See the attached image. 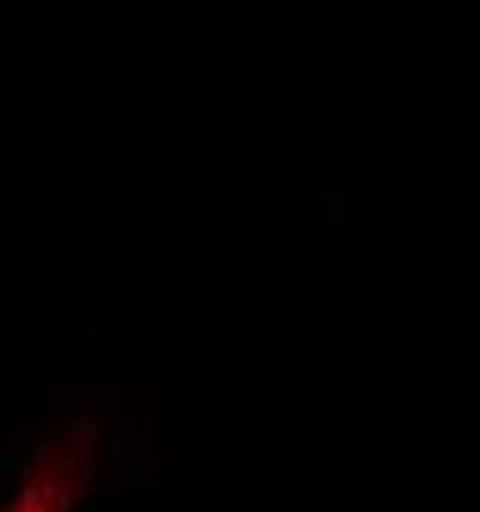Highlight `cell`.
I'll list each match as a JSON object with an SVG mask.
<instances>
[{"label":"cell","mask_w":480,"mask_h":512,"mask_svg":"<svg viewBox=\"0 0 480 512\" xmlns=\"http://www.w3.org/2000/svg\"><path fill=\"white\" fill-rule=\"evenodd\" d=\"M88 472V448L80 436H64L52 444H40L36 460L28 464V480L20 488V500L8 512H68V504L80 496Z\"/></svg>","instance_id":"cell-1"}]
</instances>
